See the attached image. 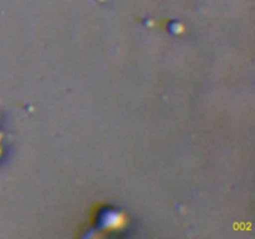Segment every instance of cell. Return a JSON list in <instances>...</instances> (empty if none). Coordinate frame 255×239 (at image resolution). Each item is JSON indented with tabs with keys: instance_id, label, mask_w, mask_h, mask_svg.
<instances>
[{
	"instance_id": "1",
	"label": "cell",
	"mask_w": 255,
	"mask_h": 239,
	"mask_svg": "<svg viewBox=\"0 0 255 239\" xmlns=\"http://www.w3.org/2000/svg\"><path fill=\"white\" fill-rule=\"evenodd\" d=\"M0 139H1V133H0Z\"/></svg>"
}]
</instances>
